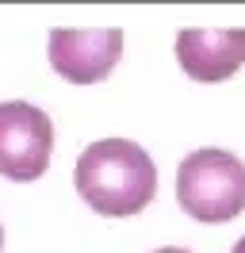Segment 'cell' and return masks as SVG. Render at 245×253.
Here are the masks:
<instances>
[{
    "instance_id": "cell-7",
    "label": "cell",
    "mask_w": 245,
    "mask_h": 253,
    "mask_svg": "<svg viewBox=\"0 0 245 253\" xmlns=\"http://www.w3.org/2000/svg\"><path fill=\"white\" fill-rule=\"evenodd\" d=\"M230 253H245V238H242V242H238V246H234Z\"/></svg>"
},
{
    "instance_id": "cell-3",
    "label": "cell",
    "mask_w": 245,
    "mask_h": 253,
    "mask_svg": "<svg viewBox=\"0 0 245 253\" xmlns=\"http://www.w3.org/2000/svg\"><path fill=\"white\" fill-rule=\"evenodd\" d=\"M54 123L42 108L27 100L0 104V176L8 180H39L50 165Z\"/></svg>"
},
{
    "instance_id": "cell-5",
    "label": "cell",
    "mask_w": 245,
    "mask_h": 253,
    "mask_svg": "<svg viewBox=\"0 0 245 253\" xmlns=\"http://www.w3.org/2000/svg\"><path fill=\"white\" fill-rule=\"evenodd\" d=\"M176 62L192 81H226L245 65V27H184Z\"/></svg>"
},
{
    "instance_id": "cell-2",
    "label": "cell",
    "mask_w": 245,
    "mask_h": 253,
    "mask_svg": "<svg viewBox=\"0 0 245 253\" xmlns=\"http://www.w3.org/2000/svg\"><path fill=\"white\" fill-rule=\"evenodd\" d=\"M176 200L199 222H230L245 211V165L230 150H192L176 169Z\"/></svg>"
},
{
    "instance_id": "cell-8",
    "label": "cell",
    "mask_w": 245,
    "mask_h": 253,
    "mask_svg": "<svg viewBox=\"0 0 245 253\" xmlns=\"http://www.w3.org/2000/svg\"><path fill=\"white\" fill-rule=\"evenodd\" d=\"M0 250H4V230H0Z\"/></svg>"
},
{
    "instance_id": "cell-1",
    "label": "cell",
    "mask_w": 245,
    "mask_h": 253,
    "mask_svg": "<svg viewBox=\"0 0 245 253\" xmlns=\"http://www.w3.org/2000/svg\"><path fill=\"white\" fill-rule=\"evenodd\" d=\"M73 184L92 211L107 219H126L153 200L157 165L130 138H100L77 158Z\"/></svg>"
},
{
    "instance_id": "cell-6",
    "label": "cell",
    "mask_w": 245,
    "mask_h": 253,
    "mask_svg": "<svg viewBox=\"0 0 245 253\" xmlns=\"http://www.w3.org/2000/svg\"><path fill=\"white\" fill-rule=\"evenodd\" d=\"M153 253H188V250H176V246H168V250H153Z\"/></svg>"
},
{
    "instance_id": "cell-4",
    "label": "cell",
    "mask_w": 245,
    "mask_h": 253,
    "mask_svg": "<svg viewBox=\"0 0 245 253\" xmlns=\"http://www.w3.org/2000/svg\"><path fill=\"white\" fill-rule=\"evenodd\" d=\"M54 73H61L73 84H96L104 81L122 58V31L119 27H96V31H81V27H54L50 42H46Z\"/></svg>"
}]
</instances>
